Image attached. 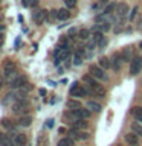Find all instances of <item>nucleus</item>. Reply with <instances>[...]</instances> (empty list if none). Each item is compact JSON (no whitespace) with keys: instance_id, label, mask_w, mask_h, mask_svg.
I'll list each match as a JSON object with an SVG mask.
<instances>
[{"instance_id":"4c0bfd02","label":"nucleus","mask_w":142,"mask_h":146,"mask_svg":"<svg viewBox=\"0 0 142 146\" xmlns=\"http://www.w3.org/2000/svg\"><path fill=\"white\" fill-rule=\"evenodd\" d=\"M5 31V25H2V23H0V32H3Z\"/></svg>"},{"instance_id":"aec40b11","label":"nucleus","mask_w":142,"mask_h":146,"mask_svg":"<svg viewBox=\"0 0 142 146\" xmlns=\"http://www.w3.org/2000/svg\"><path fill=\"white\" fill-rule=\"evenodd\" d=\"M2 126H3V128H6L8 131H11V134H14V132H15V126H14V122H12V120H9V119H3V120H2Z\"/></svg>"},{"instance_id":"7ed1b4c3","label":"nucleus","mask_w":142,"mask_h":146,"mask_svg":"<svg viewBox=\"0 0 142 146\" xmlns=\"http://www.w3.org/2000/svg\"><path fill=\"white\" fill-rule=\"evenodd\" d=\"M89 72L92 73V76H95L96 79H101V81H109V76L105 75V70L101 66H90Z\"/></svg>"},{"instance_id":"39448f33","label":"nucleus","mask_w":142,"mask_h":146,"mask_svg":"<svg viewBox=\"0 0 142 146\" xmlns=\"http://www.w3.org/2000/svg\"><path fill=\"white\" fill-rule=\"evenodd\" d=\"M27 100H17V102L12 104V113L15 114H21V113H26L27 111Z\"/></svg>"},{"instance_id":"58836bf2","label":"nucleus","mask_w":142,"mask_h":146,"mask_svg":"<svg viewBox=\"0 0 142 146\" xmlns=\"http://www.w3.org/2000/svg\"><path fill=\"white\" fill-rule=\"evenodd\" d=\"M54 125V120H48V126H52Z\"/></svg>"},{"instance_id":"f257e3e1","label":"nucleus","mask_w":142,"mask_h":146,"mask_svg":"<svg viewBox=\"0 0 142 146\" xmlns=\"http://www.w3.org/2000/svg\"><path fill=\"white\" fill-rule=\"evenodd\" d=\"M3 76H5V79H8L9 82H12L15 78L20 76V75H18L15 62L11 61V59H6L5 64H3Z\"/></svg>"},{"instance_id":"393cba45","label":"nucleus","mask_w":142,"mask_h":146,"mask_svg":"<svg viewBox=\"0 0 142 146\" xmlns=\"http://www.w3.org/2000/svg\"><path fill=\"white\" fill-rule=\"evenodd\" d=\"M96 29L101 31V32H109L112 29V26H110V21H102L99 26H96Z\"/></svg>"},{"instance_id":"dca6fc26","label":"nucleus","mask_w":142,"mask_h":146,"mask_svg":"<svg viewBox=\"0 0 142 146\" xmlns=\"http://www.w3.org/2000/svg\"><path fill=\"white\" fill-rule=\"evenodd\" d=\"M18 100V96H17V91H11V93H8L6 96H5V100L3 104H14Z\"/></svg>"},{"instance_id":"6e6552de","label":"nucleus","mask_w":142,"mask_h":146,"mask_svg":"<svg viewBox=\"0 0 142 146\" xmlns=\"http://www.w3.org/2000/svg\"><path fill=\"white\" fill-rule=\"evenodd\" d=\"M122 62H124V58H122V53H115L113 58H112V67L115 72H119L122 67Z\"/></svg>"},{"instance_id":"423d86ee","label":"nucleus","mask_w":142,"mask_h":146,"mask_svg":"<svg viewBox=\"0 0 142 146\" xmlns=\"http://www.w3.org/2000/svg\"><path fill=\"white\" fill-rule=\"evenodd\" d=\"M72 113H73V116H75L76 119H89L90 114H92V111L89 108H82V107L72 110Z\"/></svg>"},{"instance_id":"c85d7f7f","label":"nucleus","mask_w":142,"mask_h":146,"mask_svg":"<svg viewBox=\"0 0 142 146\" xmlns=\"http://www.w3.org/2000/svg\"><path fill=\"white\" fill-rule=\"evenodd\" d=\"M122 58H124V61H131V52H130V49L124 50V52H122Z\"/></svg>"},{"instance_id":"a211bd4d","label":"nucleus","mask_w":142,"mask_h":146,"mask_svg":"<svg viewBox=\"0 0 142 146\" xmlns=\"http://www.w3.org/2000/svg\"><path fill=\"white\" fill-rule=\"evenodd\" d=\"M116 6H118L116 3H109V5H105L104 11H102V15H112L113 12H116Z\"/></svg>"},{"instance_id":"e433bc0d","label":"nucleus","mask_w":142,"mask_h":146,"mask_svg":"<svg viewBox=\"0 0 142 146\" xmlns=\"http://www.w3.org/2000/svg\"><path fill=\"white\" fill-rule=\"evenodd\" d=\"M40 94H41V96H44V94H46V90H44V88H41V90H40Z\"/></svg>"},{"instance_id":"c9c22d12","label":"nucleus","mask_w":142,"mask_h":146,"mask_svg":"<svg viewBox=\"0 0 142 146\" xmlns=\"http://www.w3.org/2000/svg\"><path fill=\"white\" fill-rule=\"evenodd\" d=\"M58 132H60V134H63V132H66V128H63V126H61V128L58 129Z\"/></svg>"},{"instance_id":"9b49d317","label":"nucleus","mask_w":142,"mask_h":146,"mask_svg":"<svg viewBox=\"0 0 142 146\" xmlns=\"http://www.w3.org/2000/svg\"><path fill=\"white\" fill-rule=\"evenodd\" d=\"M127 12H128V5L125 2L118 3V6H116V15L119 18H124V17L127 15Z\"/></svg>"},{"instance_id":"cd10ccee","label":"nucleus","mask_w":142,"mask_h":146,"mask_svg":"<svg viewBox=\"0 0 142 146\" xmlns=\"http://www.w3.org/2000/svg\"><path fill=\"white\" fill-rule=\"evenodd\" d=\"M131 129L135 131L137 135H142V126L139 125V122H137V123H133V125H131Z\"/></svg>"},{"instance_id":"9d476101","label":"nucleus","mask_w":142,"mask_h":146,"mask_svg":"<svg viewBox=\"0 0 142 146\" xmlns=\"http://www.w3.org/2000/svg\"><path fill=\"white\" fill-rule=\"evenodd\" d=\"M82 81L87 82V84L90 85V88L93 90V91H96V90H99V88H101V85H99L98 82L95 81V76H92V75H84V78H82Z\"/></svg>"},{"instance_id":"2f4dec72","label":"nucleus","mask_w":142,"mask_h":146,"mask_svg":"<svg viewBox=\"0 0 142 146\" xmlns=\"http://www.w3.org/2000/svg\"><path fill=\"white\" fill-rule=\"evenodd\" d=\"M38 5V0H29L27 2V6H37Z\"/></svg>"},{"instance_id":"bb28decb","label":"nucleus","mask_w":142,"mask_h":146,"mask_svg":"<svg viewBox=\"0 0 142 146\" xmlns=\"http://www.w3.org/2000/svg\"><path fill=\"white\" fill-rule=\"evenodd\" d=\"M82 59H84V55L81 53H75V56H73V66H81L82 64Z\"/></svg>"},{"instance_id":"2eb2a0df","label":"nucleus","mask_w":142,"mask_h":146,"mask_svg":"<svg viewBox=\"0 0 142 146\" xmlns=\"http://www.w3.org/2000/svg\"><path fill=\"white\" fill-rule=\"evenodd\" d=\"M70 17V11H69V8L67 9H58V14H57V18L58 20H61V21H66L67 18Z\"/></svg>"},{"instance_id":"f704fd0d","label":"nucleus","mask_w":142,"mask_h":146,"mask_svg":"<svg viewBox=\"0 0 142 146\" xmlns=\"http://www.w3.org/2000/svg\"><path fill=\"white\" fill-rule=\"evenodd\" d=\"M73 34H76V29H75V27H72V29L69 31V35H73Z\"/></svg>"},{"instance_id":"4468645a","label":"nucleus","mask_w":142,"mask_h":146,"mask_svg":"<svg viewBox=\"0 0 142 146\" xmlns=\"http://www.w3.org/2000/svg\"><path fill=\"white\" fill-rule=\"evenodd\" d=\"M87 108H89L92 113H101V110H102L101 104H98L96 100H89V102H87Z\"/></svg>"},{"instance_id":"ddd939ff","label":"nucleus","mask_w":142,"mask_h":146,"mask_svg":"<svg viewBox=\"0 0 142 146\" xmlns=\"http://www.w3.org/2000/svg\"><path fill=\"white\" fill-rule=\"evenodd\" d=\"M46 17H48V11H37L34 14V20L37 25H41V23L46 21Z\"/></svg>"},{"instance_id":"1a4fd4ad","label":"nucleus","mask_w":142,"mask_h":146,"mask_svg":"<svg viewBox=\"0 0 142 146\" xmlns=\"http://www.w3.org/2000/svg\"><path fill=\"white\" fill-rule=\"evenodd\" d=\"M11 137H12V140H14V143H15L17 146H25L26 145V141H27V139H26V135L25 134H21V132H14V134H11Z\"/></svg>"},{"instance_id":"412c9836","label":"nucleus","mask_w":142,"mask_h":146,"mask_svg":"<svg viewBox=\"0 0 142 146\" xmlns=\"http://www.w3.org/2000/svg\"><path fill=\"white\" fill-rule=\"evenodd\" d=\"M31 123H32V117L31 116H21L20 119H18V125L23 126V128L31 126Z\"/></svg>"},{"instance_id":"f3484780","label":"nucleus","mask_w":142,"mask_h":146,"mask_svg":"<svg viewBox=\"0 0 142 146\" xmlns=\"http://www.w3.org/2000/svg\"><path fill=\"white\" fill-rule=\"evenodd\" d=\"M131 114L139 123H142V107H133L131 108Z\"/></svg>"},{"instance_id":"f8f14e48","label":"nucleus","mask_w":142,"mask_h":146,"mask_svg":"<svg viewBox=\"0 0 142 146\" xmlns=\"http://www.w3.org/2000/svg\"><path fill=\"white\" fill-rule=\"evenodd\" d=\"M124 140H125V143H128V145H137L139 143V137H137V134L135 131L124 135Z\"/></svg>"},{"instance_id":"72a5a7b5","label":"nucleus","mask_w":142,"mask_h":146,"mask_svg":"<svg viewBox=\"0 0 142 146\" xmlns=\"http://www.w3.org/2000/svg\"><path fill=\"white\" fill-rule=\"evenodd\" d=\"M3 78H5V76H2V75H0V88H2V87H3V84H5V79H3Z\"/></svg>"},{"instance_id":"c756f323","label":"nucleus","mask_w":142,"mask_h":146,"mask_svg":"<svg viewBox=\"0 0 142 146\" xmlns=\"http://www.w3.org/2000/svg\"><path fill=\"white\" fill-rule=\"evenodd\" d=\"M64 5L69 8V9H72V8H75L76 6V0H63Z\"/></svg>"},{"instance_id":"6ab92c4d","label":"nucleus","mask_w":142,"mask_h":146,"mask_svg":"<svg viewBox=\"0 0 142 146\" xmlns=\"http://www.w3.org/2000/svg\"><path fill=\"white\" fill-rule=\"evenodd\" d=\"M72 123L75 128H78V129H86V128L89 126V123L86 122V119H75Z\"/></svg>"},{"instance_id":"4be33fe9","label":"nucleus","mask_w":142,"mask_h":146,"mask_svg":"<svg viewBox=\"0 0 142 146\" xmlns=\"http://www.w3.org/2000/svg\"><path fill=\"white\" fill-rule=\"evenodd\" d=\"M99 66L104 68V70H109L110 67H112V62H110V59L107 56H101L99 58Z\"/></svg>"},{"instance_id":"ea45409f","label":"nucleus","mask_w":142,"mask_h":146,"mask_svg":"<svg viewBox=\"0 0 142 146\" xmlns=\"http://www.w3.org/2000/svg\"><path fill=\"white\" fill-rule=\"evenodd\" d=\"M130 146H137V145H130Z\"/></svg>"},{"instance_id":"7c9ffc66","label":"nucleus","mask_w":142,"mask_h":146,"mask_svg":"<svg viewBox=\"0 0 142 146\" xmlns=\"http://www.w3.org/2000/svg\"><path fill=\"white\" fill-rule=\"evenodd\" d=\"M136 14H137V6H135V8H133V11H131V14H130V20H135Z\"/></svg>"},{"instance_id":"a878e982","label":"nucleus","mask_w":142,"mask_h":146,"mask_svg":"<svg viewBox=\"0 0 142 146\" xmlns=\"http://www.w3.org/2000/svg\"><path fill=\"white\" fill-rule=\"evenodd\" d=\"M80 107H81V102H80V100H76V99H70V100H67V108L75 110V108H80Z\"/></svg>"},{"instance_id":"0eeeda50","label":"nucleus","mask_w":142,"mask_h":146,"mask_svg":"<svg viewBox=\"0 0 142 146\" xmlns=\"http://www.w3.org/2000/svg\"><path fill=\"white\" fill-rule=\"evenodd\" d=\"M9 84H11V88H12V90L23 88V87L27 84V78H26V76H18V78H15L12 82H9Z\"/></svg>"},{"instance_id":"473e14b6","label":"nucleus","mask_w":142,"mask_h":146,"mask_svg":"<svg viewBox=\"0 0 142 146\" xmlns=\"http://www.w3.org/2000/svg\"><path fill=\"white\" fill-rule=\"evenodd\" d=\"M3 41H5V35H3V32H0V47L3 46Z\"/></svg>"},{"instance_id":"f03ea898","label":"nucleus","mask_w":142,"mask_h":146,"mask_svg":"<svg viewBox=\"0 0 142 146\" xmlns=\"http://www.w3.org/2000/svg\"><path fill=\"white\" fill-rule=\"evenodd\" d=\"M93 93L95 91L92 88H86L84 85H78V82H75L70 88V94L73 98H86L87 94H93Z\"/></svg>"},{"instance_id":"b1692460","label":"nucleus","mask_w":142,"mask_h":146,"mask_svg":"<svg viewBox=\"0 0 142 146\" xmlns=\"http://www.w3.org/2000/svg\"><path fill=\"white\" fill-rule=\"evenodd\" d=\"M78 38H80V40H89L90 38V31L89 29L78 31Z\"/></svg>"},{"instance_id":"5701e85b","label":"nucleus","mask_w":142,"mask_h":146,"mask_svg":"<svg viewBox=\"0 0 142 146\" xmlns=\"http://www.w3.org/2000/svg\"><path fill=\"white\" fill-rule=\"evenodd\" d=\"M58 146H75V140L70 139V137H64L58 141Z\"/></svg>"},{"instance_id":"20e7f679","label":"nucleus","mask_w":142,"mask_h":146,"mask_svg":"<svg viewBox=\"0 0 142 146\" xmlns=\"http://www.w3.org/2000/svg\"><path fill=\"white\" fill-rule=\"evenodd\" d=\"M142 70V56H135L130 61V75H137Z\"/></svg>"}]
</instances>
